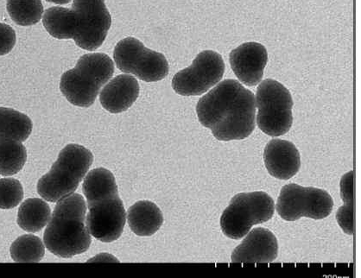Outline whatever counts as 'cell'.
Segmentation results:
<instances>
[{
	"label": "cell",
	"instance_id": "6da1fadb",
	"mask_svg": "<svg viewBox=\"0 0 361 278\" xmlns=\"http://www.w3.org/2000/svg\"><path fill=\"white\" fill-rule=\"evenodd\" d=\"M255 96L238 80H225L200 99V123L220 141L242 140L255 129Z\"/></svg>",
	"mask_w": 361,
	"mask_h": 278
},
{
	"label": "cell",
	"instance_id": "7a4b0ae2",
	"mask_svg": "<svg viewBox=\"0 0 361 278\" xmlns=\"http://www.w3.org/2000/svg\"><path fill=\"white\" fill-rule=\"evenodd\" d=\"M82 191L90 210L87 226L92 236L105 243L117 241L124 231L126 213L114 174L104 168L93 169L83 181Z\"/></svg>",
	"mask_w": 361,
	"mask_h": 278
},
{
	"label": "cell",
	"instance_id": "3957f363",
	"mask_svg": "<svg viewBox=\"0 0 361 278\" xmlns=\"http://www.w3.org/2000/svg\"><path fill=\"white\" fill-rule=\"evenodd\" d=\"M87 204L79 194H72L57 202L44 234L47 249L63 258L86 253L92 238L87 226Z\"/></svg>",
	"mask_w": 361,
	"mask_h": 278
},
{
	"label": "cell",
	"instance_id": "277c9868",
	"mask_svg": "<svg viewBox=\"0 0 361 278\" xmlns=\"http://www.w3.org/2000/svg\"><path fill=\"white\" fill-rule=\"evenodd\" d=\"M114 74V61L106 54H86L61 75L60 90L72 105L90 107Z\"/></svg>",
	"mask_w": 361,
	"mask_h": 278
},
{
	"label": "cell",
	"instance_id": "5b68a950",
	"mask_svg": "<svg viewBox=\"0 0 361 278\" xmlns=\"http://www.w3.org/2000/svg\"><path fill=\"white\" fill-rule=\"evenodd\" d=\"M93 162L90 150L80 145H68L61 150L51 171L38 181V194L51 203L74 194Z\"/></svg>",
	"mask_w": 361,
	"mask_h": 278
},
{
	"label": "cell",
	"instance_id": "8992f818",
	"mask_svg": "<svg viewBox=\"0 0 361 278\" xmlns=\"http://www.w3.org/2000/svg\"><path fill=\"white\" fill-rule=\"evenodd\" d=\"M275 203L266 192L240 193L233 196L221 217L222 233L232 239H240L252 227L274 217Z\"/></svg>",
	"mask_w": 361,
	"mask_h": 278
},
{
	"label": "cell",
	"instance_id": "52a82bcc",
	"mask_svg": "<svg viewBox=\"0 0 361 278\" xmlns=\"http://www.w3.org/2000/svg\"><path fill=\"white\" fill-rule=\"evenodd\" d=\"M68 20V40L87 52L101 47L112 25L105 0H74Z\"/></svg>",
	"mask_w": 361,
	"mask_h": 278
},
{
	"label": "cell",
	"instance_id": "ba28073f",
	"mask_svg": "<svg viewBox=\"0 0 361 278\" xmlns=\"http://www.w3.org/2000/svg\"><path fill=\"white\" fill-rule=\"evenodd\" d=\"M257 125L271 137L286 134L293 123V99L289 90L275 80L267 79L257 90Z\"/></svg>",
	"mask_w": 361,
	"mask_h": 278
},
{
	"label": "cell",
	"instance_id": "9c48e42d",
	"mask_svg": "<svg viewBox=\"0 0 361 278\" xmlns=\"http://www.w3.org/2000/svg\"><path fill=\"white\" fill-rule=\"evenodd\" d=\"M114 60L121 71L147 83L162 80L170 71L162 53L145 47L143 42L134 37H126L118 42Z\"/></svg>",
	"mask_w": 361,
	"mask_h": 278
},
{
	"label": "cell",
	"instance_id": "30bf717a",
	"mask_svg": "<svg viewBox=\"0 0 361 278\" xmlns=\"http://www.w3.org/2000/svg\"><path fill=\"white\" fill-rule=\"evenodd\" d=\"M333 207L331 195L324 189L290 183L282 188L276 212L286 222H295L302 217L322 219L329 217Z\"/></svg>",
	"mask_w": 361,
	"mask_h": 278
},
{
	"label": "cell",
	"instance_id": "8fae6325",
	"mask_svg": "<svg viewBox=\"0 0 361 278\" xmlns=\"http://www.w3.org/2000/svg\"><path fill=\"white\" fill-rule=\"evenodd\" d=\"M225 67L220 54L213 50H204L198 54L189 68L176 73L173 77V90L183 96L205 94L224 78Z\"/></svg>",
	"mask_w": 361,
	"mask_h": 278
},
{
	"label": "cell",
	"instance_id": "7c38bea8",
	"mask_svg": "<svg viewBox=\"0 0 361 278\" xmlns=\"http://www.w3.org/2000/svg\"><path fill=\"white\" fill-rule=\"evenodd\" d=\"M229 63L242 83L247 87H255L262 80L264 68L268 63L267 50L259 42H245L232 50Z\"/></svg>",
	"mask_w": 361,
	"mask_h": 278
},
{
	"label": "cell",
	"instance_id": "4fadbf2b",
	"mask_svg": "<svg viewBox=\"0 0 361 278\" xmlns=\"http://www.w3.org/2000/svg\"><path fill=\"white\" fill-rule=\"evenodd\" d=\"M279 255V243L270 230L255 229L233 250L231 260L233 264H267L274 262Z\"/></svg>",
	"mask_w": 361,
	"mask_h": 278
},
{
	"label": "cell",
	"instance_id": "5bb4252c",
	"mask_svg": "<svg viewBox=\"0 0 361 278\" xmlns=\"http://www.w3.org/2000/svg\"><path fill=\"white\" fill-rule=\"evenodd\" d=\"M264 162L269 174L279 180H290L301 167L300 153L293 143L272 139L264 150Z\"/></svg>",
	"mask_w": 361,
	"mask_h": 278
},
{
	"label": "cell",
	"instance_id": "9a60e30c",
	"mask_svg": "<svg viewBox=\"0 0 361 278\" xmlns=\"http://www.w3.org/2000/svg\"><path fill=\"white\" fill-rule=\"evenodd\" d=\"M140 84L135 77L121 75L111 79L99 94L104 109L111 114H121L128 110L140 95Z\"/></svg>",
	"mask_w": 361,
	"mask_h": 278
},
{
	"label": "cell",
	"instance_id": "2e32d148",
	"mask_svg": "<svg viewBox=\"0 0 361 278\" xmlns=\"http://www.w3.org/2000/svg\"><path fill=\"white\" fill-rule=\"evenodd\" d=\"M126 216L130 230L140 237L152 236L164 224L160 208L149 200H140L133 205Z\"/></svg>",
	"mask_w": 361,
	"mask_h": 278
},
{
	"label": "cell",
	"instance_id": "e0dca14e",
	"mask_svg": "<svg viewBox=\"0 0 361 278\" xmlns=\"http://www.w3.org/2000/svg\"><path fill=\"white\" fill-rule=\"evenodd\" d=\"M51 210L47 203L39 198L25 200L19 207L18 225L28 233H37L48 225Z\"/></svg>",
	"mask_w": 361,
	"mask_h": 278
},
{
	"label": "cell",
	"instance_id": "ac0fdd59",
	"mask_svg": "<svg viewBox=\"0 0 361 278\" xmlns=\"http://www.w3.org/2000/svg\"><path fill=\"white\" fill-rule=\"evenodd\" d=\"M32 119L11 108L0 107V137L25 142L32 134Z\"/></svg>",
	"mask_w": 361,
	"mask_h": 278
},
{
	"label": "cell",
	"instance_id": "d6986e66",
	"mask_svg": "<svg viewBox=\"0 0 361 278\" xmlns=\"http://www.w3.org/2000/svg\"><path fill=\"white\" fill-rule=\"evenodd\" d=\"M27 161V150L22 142L0 137V175H16Z\"/></svg>",
	"mask_w": 361,
	"mask_h": 278
},
{
	"label": "cell",
	"instance_id": "ffe728a7",
	"mask_svg": "<svg viewBox=\"0 0 361 278\" xmlns=\"http://www.w3.org/2000/svg\"><path fill=\"white\" fill-rule=\"evenodd\" d=\"M6 9L11 18L20 26L37 25L44 14L41 0H7Z\"/></svg>",
	"mask_w": 361,
	"mask_h": 278
},
{
	"label": "cell",
	"instance_id": "44dd1931",
	"mask_svg": "<svg viewBox=\"0 0 361 278\" xmlns=\"http://www.w3.org/2000/svg\"><path fill=\"white\" fill-rule=\"evenodd\" d=\"M13 260L17 262H38L45 254L44 242L32 234L23 235L13 243L10 249Z\"/></svg>",
	"mask_w": 361,
	"mask_h": 278
},
{
	"label": "cell",
	"instance_id": "7402d4cb",
	"mask_svg": "<svg viewBox=\"0 0 361 278\" xmlns=\"http://www.w3.org/2000/svg\"><path fill=\"white\" fill-rule=\"evenodd\" d=\"M341 196L344 205L337 211L338 224L348 235L353 234V171L343 176L340 183Z\"/></svg>",
	"mask_w": 361,
	"mask_h": 278
},
{
	"label": "cell",
	"instance_id": "603a6c76",
	"mask_svg": "<svg viewBox=\"0 0 361 278\" xmlns=\"http://www.w3.org/2000/svg\"><path fill=\"white\" fill-rule=\"evenodd\" d=\"M24 195L20 181L13 179H0V210H11L18 207Z\"/></svg>",
	"mask_w": 361,
	"mask_h": 278
},
{
	"label": "cell",
	"instance_id": "cb8c5ba5",
	"mask_svg": "<svg viewBox=\"0 0 361 278\" xmlns=\"http://www.w3.org/2000/svg\"><path fill=\"white\" fill-rule=\"evenodd\" d=\"M16 32L10 25L0 23V56L7 55L16 44Z\"/></svg>",
	"mask_w": 361,
	"mask_h": 278
},
{
	"label": "cell",
	"instance_id": "d4e9b609",
	"mask_svg": "<svg viewBox=\"0 0 361 278\" xmlns=\"http://www.w3.org/2000/svg\"><path fill=\"white\" fill-rule=\"evenodd\" d=\"M88 262H118V260L117 258H115L112 256V255L107 254V253H102L96 255V256L94 258H92V260H90L87 261Z\"/></svg>",
	"mask_w": 361,
	"mask_h": 278
},
{
	"label": "cell",
	"instance_id": "484cf974",
	"mask_svg": "<svg viewBox=\"0 0 361 278\" xmlns=\"http://www.w3.org/2000/svg\"><path fill=\"white\" fill-rule=\"evenodd\" d=\"M46 1L57 4V5H66L72 0H46Z\"/></svg>",
	"mask_w": 361,
	"mask_h": 278
}]
</instances>
